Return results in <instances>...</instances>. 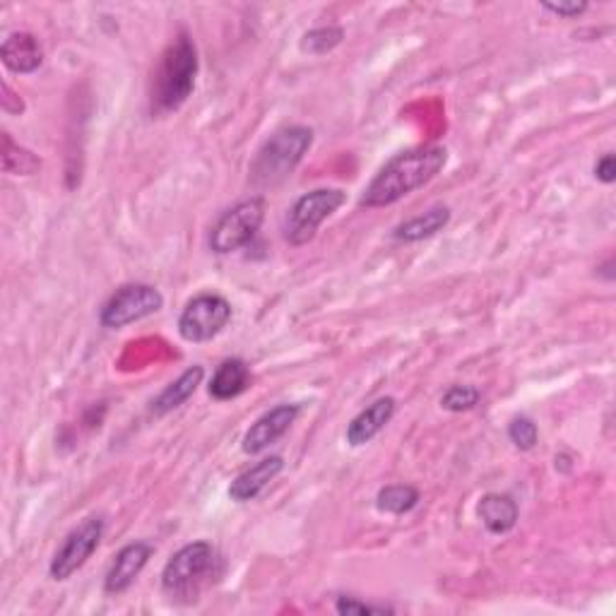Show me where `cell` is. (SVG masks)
<instances>
[{"mask_svg": "<svg viewBox=\"0 0 616 616\" xmlns=\"http://www.w3.org/2000/svg\"><path fill=\"white\" fill-rule=\"evenodd\" d=\"M106 532V520L102 515H92V518L83 520L75 530L68 532L59 552L53 554L49 574L53 580H68L77 570H80L92 554L99 549Z\"/></svg>", "mask_w": 616, "mask_h": 616, "instance_id": "9c48e42d", "label": "cell"}, {"mask_svg": "<svg viewBox=\"0 0 616 616\" xmlns=\"http://www.w3.org/2000/svg\"><path fill=\"white\" fill-rule=\"evenodd\" d=\"M342 39H344L342 27H316V29H311V32H306L304 37H301L299 47L309 55H326V53L338 49Z\"/></svg>", "mask_w": 616, "mask_h": 616, "instance_id": "ffe728a7", "label": "cell"}, {"mask_svg": "<svg viewBox=\"0 0 616 616\" xmlns=\"http://www.w3.org/2000/svg\"><path fill=\"white\" fill-rule=\"evenodd\" d=\"M595 178L602 184H607L612 186L616 181V160H614V154L607 152V154H602L598 164H595Z\"/></svg>", "mask_w": 616, "mask_h": 616, "instance_id": "484cf974", "label": "cell"}, {"mask_svg": "<svg viewBox=\"0 0 616 616\" xmlns=\"http://www.w3.org/2000/svg\"><path fill=\"white\" fill-rule=\"evenodd\" d=\"M313 144V130L309 126H285L267 138L251 162V184L257 190L285 184L304 162Z\"/></svg>", "mask_w": 616, "mask_h": 616, "instance_id": "277c9868", "label": "cell"}, {"mask_svg": "<svg viewBox=\"0 0 616 616\" xmlns=\"http://www.w3.org/2000/svg\"><path fill=\"white\" fill-rule=\"evenodd\" d=\"M508 439L518 451H532L537 441H540V429H537L535 419L520 414V417H513L508 424Z\"/></svg>", "mask_w": 616, "mask_h": 616, "instance_id": "603a6c76", "label": "cell"}, {"mask_svg": "<svg viewBox=\"0 0 616 616\" xmlns=\"http://www.w3.org/2000/svg\"><path fill=\"white\" fill-rule=\"evenodd\" d=\"M13 160H17V166L13 169V174L15 176H32V174H37L39 169H41V160L37 154H32L29 150H25V148H20V144H15L13 142V138L8 136H3V164H8V162H13Z\"/></svg>", "mask_w": 616, "mask_h": 616, "instance_id": "7402d4cb", "label": "cell"}, {"mask_svg": "<svg viewBox=\"0 0 616 616\" xmlns=\"http://www.w3.org/2000/svg\"><path fill=\"white\" fill-rule=\"evenodd\" d=\"M203 378H205L203 366L196 364V366L186 368L181 376L172 380V384L166 386L162 393L152 400L150 414H154V417H166L169 412L186 405V402L196 395V390H198L200 384H203Z\"/></svg>", "mask_w": 616, "mask_h": 616, "instance_id": "e0dca14e", "label": "cell"}, {"mask_svg": "<svg viewBox=\"0 0 616 616\" xmlns=\"http://www.w3.org/2000/svg\"><path fill=\"white\" fill-rule=\"evenodd\" d=\"M419 489L412 485H388L378 489L376 508L388 515H405L419 506Z\"/></svg>", "mask_w": 616, "mask_h": 616, "instance_id": "d6986e66", "label": "cell"}, {"mask_svg": "<svg viewBox=\"0 0 616 616\" xmlns=\"http://www.w3.org/2000/svg\"><path fill=\"white\" fill-rule=\"evenodd\" d=\"M347 200L342 188H316L294 200L285 217V241L301 249L316 239L320 224L330 219Z\"/></svg>", "mask_w": 616, "mask_h": 616, "instance_id": "5b68a950", "label": "cell"}, {"mask_svg": "<svg viewBox=\"0 0 616 616\" xmlns=\"http://www.w3.org/2000/svg\"><path fill=\"white\" fill-rule=\"evenodd\" d=\"M162 306L164 297L160 289L144 282H130L118 287L104 301L102 311H99V323L106 330H123L133 326V323H140L160 313Z\"/></svg>", "mask_w": 616, "mask_h": 616, "instance_id": "52a82bcc", "label": "cell"}, {"mask_svg": "<svg viewBox=\"0 0 616 616\" xmlns=\"http://www.w3.org/2000/svg\"><path fill=\"white\" fill-rule=\"evenodd\" d=\"M398 412V400L393 395H384L374 400L372 405L364 407L356 417L347 424L344 439L352 448H360L372 443L376 436L384 431L390 422H393Z\"/></svg>", "mask_w": 616, "mask_h": 616, "instance_id": "7c38bea8", "label": "cell"}, {"mask_svg": "<svg viewBox=\"0 0 616 616\" xmlns=\"http://www.w3.org/2000/svg\"><path fill=\"white\" fill-rule=\"evenodd\" d=\"M445 162L448 150L439 148V144H427V148H414L395 154L393 160L380 166L372 184L364 188L360 205L366 210H378L400 203L414 190L431 184L443 172Z\"/></svg>", "mask_w": 616, "mask_h": 616, "instance_id": "6da1fadb", "label": "cell"}, {"mask_svg": "<svg viewBox=\"0 0 616 616\" xmlns=\"http://www.w3.org/2000/svg\"><path fill=\"white\" fill-rule=\"evenodd\" d=\"M299 414H301V405H294V402H291V405L285 402V405L267 410L251 424V429L243 433L241 451L246 455H257L267 451V448L277 443L291 429V424L299 419Z\"/></svg>", "mask_w": 616, "mask_h": 616, "instance_id": "30bf717a", "label": "cell"}, {"mask_svg": "<svg viewBox=\"0 0 616 616\" xmlns=\"http://www.w3.org/2000/svg\"><path fill=\"white\" fill-rule=\"evenodd\" d=\"M200 71L198 47L193 37L181 29L176 39L164 49L160 65L152 80V111L156 114H172L181 109L196 89V77Z\"/></svg>", "mask_w": 616, "mask_h": 616, "instance_id": "7a4b0ae2", "label": "cell"}, {"mask_svg": "<svg viewBox=\"0 0 616 616\" xmlns=\"http://www.w3.org/2000/svg\"><path fill=\"white\" fill-rule=\"evenodd\" d=\"M234 309L222 294H198L184 306L178 316V335L190 344H203L215 340L229 326Z\"/></svg>", "mask_w": 616, "mask_h": 616, "instance_id": "ba28073f", "label": "cell"}, {"mask_svg": "<svg viewBox=\"0 0 616 616\" xmlns=\"http://www.w3.org/2000/svg\"><path fill=\"white\" fill-rule=\"evenodd\" d=\"M335 612L342 616H356V614H395L390 604H368L350 595H340L335 602Z\"/></svg>", "mask_w": 616, "mask_h": 616, "instance_id": "cb8c5ba5", "label": "cell"}, {"mask_svg": "<svg viewBox=\"0 0 616 616\" xmlns=\"http://www.w3.org/2000/svg\"><path fill=\"white\" fill-rule=\"evenodd\" d=\"M282 469H285L282 455H267V457H263V461H257L249 469H243V473L231 481L229 499L237 501V503L255 501L257 496L263 494L265 487L271 485V481L279 473H282Z\"/></svg>", "mask_w": 616, "mask_h": 616, "instance_id": "4fadbf2b", "label": "cell"}, {"mask_svg": "<svg viewBox=\"0 0 616 616\" xmlns=\"http://www.w3.org/2000/svg\"><path fill=\"white\" fill-rule=\"evenodd\" d=\"M481 400V390L475 386H451L441 395V407L445 412L461 414V412H469L479 405Z\"/></svg>", "mask_w": 616, "mask_h": 616, "instance_id": "44dd1931", "label": "cell"}, {"mask_svg": "<svg viewBox=\"0 0 616 616\" xmlns=\"http://www.w3.org/2000/svg\"><path fill=\"white\" fill-rule=\"evenodd\" d=\"M251 366L246 364L241 356H231V360H224L217 368L215 374L210 378V386H208V393L212 400H219V402H227L243 395L246 390L251 388Z\"/></svg>", "mask_w": 616, "mask_h": 616, "instance_id": "9a60e30c", "label": "cell"}, {"mask_svg": "<svg viewBox=\"0 0 616 616\" xmlns=\"http://www.w3.org/2000/svg\"><path fill=\"white\" fill-rule=\"evenodd\" d=\"M451 215L453 212L448 205H433L427 212H422V215L398 224V227L393 229V239L402 243H417L424 239H431L448 227Z\"/></svg>", "mask_w": 616, "mask_h": 616, "instance_id": "ac0fdd59", "label": "cell"}, {"mask_svg": "<svg viewBox=\"0 0 616 616\" xmlns=\"http://www.w3.org/2000/svg\"><path fill=\"white\" fill-rule=\"evenodd\" d=\"M542 10L546 13H552L556 17H564V20H576L580 15L588 13V3H578V0H570V3H542Z\"/></svg>", "mask_w": 616, "mask_h": 616, "instance_id": "d4e9b609", "label": "cell"}, {"mask_svg": "<svg viewBox=\"0 0 616 616\" xmlns=\"http://www.w3.org/2000/svg\"><path fill=\"white\" fill-rule=\"evenodd\" d=\"M0 55H3V63L8 71L29 75L41 68L43 63V49L35 35L29 32H13L0 47Z\"/></svg>", "mask_w": 616, "mask_h": 616, "instance_id": "5bb4252c", "label": "cell"}, {"mask_svg": "<svg viewBox=\"0 0 616 616\" xmlns=\"http://www.w3.org/2000/svg\"><path fill=\"white\" fill-rule=\"evenodd\" d=\"M154 554V544L138 540L130 542L121 549L111 562L106 576H104V592L106 595H123L130 590L133 582L140 578V574L148 566V562Z\"/></svg>", "mask_w": 616, "mask_h": 616, "instance_id": "8fae6325", "label": "cell"}, {"mask_svg": "<svg viewBox=\"0 0 616 616\" xmlns=\"http://www.w3.org/2000/svg\"><path fill=\"white\" fill-rule=\"evenodd\" d=\"M222 576L217 549L205 540L190 542L172 554L162 570V592L176 604H193L200 592Z\"/></svg>", "mask_w": 616, "mask_h": 616, "instance_id": "3957f363", "label": "cell"}, {"mask_svg": "<svg viewBox=\"0 0 616 616\" xmlns=\"http://www.w3.org/2000/svg\"><path fill=\"white\" fill-rule=\"evenodd\" d=\"M267 203L263 196L246 198L241 203L222 212V217L210 229V249L217 255H229L246 249L265 222Z\"/></svg>", "mask_w": 616, "mask_h": 616, "instance_id": "8992f818", "label": "cell"}, {"mask_svg": "<svg viewBox=\"0 0 616 616\" xmlns=\"http://www.w3.org/2000/svg\"><path fill=\"white\" fill-rule=\"evenodd\" d=\"M477 518L491 535H508L520 518L518 501L511 494H499V491H489L477 503Z\"/></svg>", "mask_w": 616, "mask_h": 616, "instance_id": "2e32d148", "label": "cell"}]
</instances>
